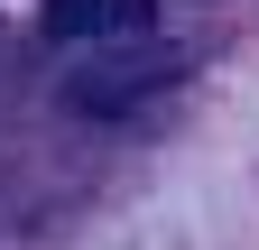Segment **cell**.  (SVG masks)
Instances as JSON below:
<instances>
[{"label": "cell", "mask_w": 259, "mask_h": 250, "mask_svg": "<svg viewBox=\"0 0 259 250\" xmlns=\"http://www.w3.org/2000/svg\"><path fill=\"white\" fill-rule=\"evenodd\" d=\"M176 74H185L176 47H157V37H120V47H102L74 84H65V111H83V120H130V111H148Z\"/></svg>", "instance_id": "cell-1"}, {"label": "cell", "mask_w": 259, "mask_h": 250, "mask_svg": "<svg viewBox=\"0 0 259 250\" xmlns=\"http://www.w3.org/2000/svg\"><path fill=\"white\" fill-rule=\"evenodd\" d=\"M47 37H65V47L148 37V0H47Z\"/></svg>", "instance_id": "cell-2"}]
</instances>
